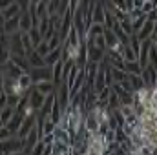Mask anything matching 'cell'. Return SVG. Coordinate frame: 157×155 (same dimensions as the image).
<instances>
[{
	"instance_id": "6da1fadb",
	"label": "cell",
	"mask_w": 157,
	"mask_h": 155,
	"mask_svg": "<svg viewBox=\"0 0 157 155\" xmlns=\"http://www.w3.org/2000/svg\"><path fill=\"white\" fill-rule=\"evenodd\" d=\"M84 130L88 133H99L101 131V117H99V110H91L84 115Z\"/></svg>"
},
{
	"instance_id": "7a4b0ae2",
	"label": "cell",
	"mask_w": 157,
	"mask_h": 155,
	"mask_svg": "<svg viewBox=\"0 0 157 155\" xmlns=\"http://www.w3.org/2000/svg\"><path fill=\"white\" fill-rule=\"evenodd\" d=\"M29 75L35 84L44 82V80H53V68L51 66H42V68H31Z\"/></svg>"
},
{
	"instance_id": "3957f363",
	"label": "cell",
	"mask_w": 157,
	"mask_h": 155,
	"mask_svg": "<svg viewBox=\"0 0 157 155\" xmlns=\"http://www.w3.org/2000/svg\"><path fill=\"white\" fill-rule=\"evenodd\" d=\"M143 78H144V84H146V88H150V89H154L157 88V68L154 64H148L144 70H143Z\"/></svg>"
},
{
	"instance_id": "277c9868",
	"label": "cell",
	"mask_w": 157,
	"mask_h": 155,
	"mask_svg": "<svg viewBox=\"0 0 157 155\" xmlns=\"http://www.w3.org/2000/svg\"><path fill=\"white\" fill-rule=\"evenodd\" d=\"M37 120L39 119H35L33 115H29V117H26L24 119V122H22V126H20V131L17 133V137H20L22 141H26V137L35 130V126H37Z\"/></svg>"
},
{
	"instance_id": "5b68a950",
	"label": "cell",
	"mask_w": 157,
	"mask_h": 155,
	"mask_svg": "<svg viewBox=\"0 0 157 155\" xmlns=\"http://www.w3.org/2000/svg\"><path fill=\"white\" fill-rule=\"evenodd\" d=\"M46 97H48V95L40 93L39 89L33 86V89L29 91V106H31V108H35L37 112H40V110H42V106H44V102H46Z\"/></svg>"
},
{
	"instance_id": "8992f818",
	"label": "cell",
	"mask_w": 157,
	"mask_h": 155,
	"mask_svg": "<svg viewBox=\"0 0 157 155\" xmlns=\"http://www.w3.org/2000/svg\"><path fill=\"white\" fill-rule=\"evenodd\" d=\"M20 17L22 15H17L6 22H2V33H7V35H13V33H18L20 31Z\"/></svg>"
},
{
	"instance_id": "52a82bcc",
	"label": "cell",
	"mask_w": 157,
	"mask_h": 155,
	"mask_svg": "<svg viewBox=\"0 0 157 155\" xmlns=\"http://www.w3.org/2000/svg\"><path fill=\"white\" fill-rule=\"evenodd\" d=\"M22 13H24V11H22L20 4H18V2H13L9 7L2 9V22H6V20H9V18H13V17H17V15H22Z\"/></svg>"
},
{
	"instance_id": "ba28073f",
	"label": "cell",
	"mask_w": 157,
	"mask_h": 155,
	"mask_svg": "<svg viewBox=\"0 0 157 155\" xmlns=\"http://www.w3.org/2000/svg\"><path fill=\"white\" fill-rule=\"evenodd\" d=\"M154 24H155V22L148 18V20H146V24H144V26H143V28H141L137 33H135V35L139 37V40H141V42H143V40H146V39H152V37H154Z\"/></svg>"
},
{
	"instance_id": "9c48e42d",
	"label": "cell",
	"mask_w": 157,
	"mask_h": 155,
	"mask_svg": "<svg viewBox=\"0 0 157 155\" xmlns=\"http://www.w3.org/2000/svg\"><path fill=\"white\" fill-rule=\"evenodd\" d=\"M33 26H35V17L29 11H24L22 17H20V31L22 33H28Z\"/></svg>"
},
{
	"instance_id": "30bf717a",
	"label": "cell",
	"mask_w": 157,
	"mask_h": 155,
	"mask_svg": "<svg viewBox=\"0 0 157 155\" xmlns=\"http://www.w3.org/2000/svg\"><path fill=\"white\" fill-rule=\"evenodd\" d=\"M6 68H7V75H9V78H20L24 73H28L24 68H20L17 62H13V60H9L7 64H6Z\"/></svg>"
},
{
	"instance_id": "8fae6325",
	"label": "cell",
	"mask_w": 157,
	"mask_h": 155,
	"mask_svg": "<svg viewBox=\"0 0 157 155\" xmlns=\"http://www.w3.org/2000/svg\"><path fill=\"white\" fill-rule=\"evenodd\" d=\"M28 62H29V66H31V68H42V66H48V64H46V59L40 55L37 49H35V51H31V53L28 55Z\"/></svg>"
},
{
	"instance_id": "7c38bea8",
	"label": "cell",
	"mask_w": 157,
	"mask_h": 155,
	"mask_svg": "<svg viewBox=\"0 0 157 155\" xmlns=\"http://www.w3.org/2000/svg\"><path fill=\"white\" fill-rule=\"evenodd\" d=\"M24 119H26L24 113H18V112H17V115L7 122L9 131H11V133H18V131H20V126H22V122H24Z\"/></svg>"
},
{
	"instance_id": "4fadbf2b",
	"label": "cell",
	"mask_w": 157,
	"mask_h": 155,
	"mask_svg": "<svg viewBox=\"0 0 157 155\" xmlns=\"http://www.w3.org/2000/svg\"><path fill=\"white\" fill-rule=\"evenodd\" d=\"M44 59H46V64L53 68L59 60H62V46H60V47H57V49H53V51H49Z\"/></svg>"
},
{
	"instance_id": "5bb4252c",
	"label": "cell",
	"mask_w": 157,
	"mask_h": 155,
	"mask_svg": "<svg viewBox=\"0 0 157 155\" xmlns=\"http://www.w3.org/2000/svg\"><path fill=\"white\" fill-rule=\"evenodd\" d=\"M15 115H17V108H13V106H4V108H2V113H0V124H2V126H7V122H9Z\"/></svg>"
},
{
	"instance_id": "9a60e30c",
	"label": "cell",
	"mask_w": 157,
	"mask_h": 155,
	"mask_svg": "<svg viewBox=\"0 0 157 155\" xmlns=\"http://www.w3.org/2000/svg\"><path fill=\"white\" fill-rule=\"evenodd\" d=\"M128 80H130V84H132V88H133V93H135V91H141V89L146 88L143 75H132V73H128Z\"/></svg>"
},
{
	"instance_id": "2e32d148",
	"label": "cell",
	"mask_w": 157,
	"mask_h": 155,
	"mask_svg": "<svg viewBox=\"0 0 157 155\" xmlns=\"http://www.w3.org/2000/svg\"><path fill=\"white\" fill-rule=\"evenodd\" d=\"M35 88L39 89L40 93H44V95H51V93H55V84H53V80H44V82H39V84H35Z\"/></svg>"
},
{
	"instance_id": "e0dca14e",
	"label": "cell",
	"mask_w": 157,
	"mask_h": 155,
	"mask_svg": "<svg viewBox=\"0 0 157 155\" xmlns=\"http://www.w3.org/2000/svg\"><path fill=\"white\" fill-rule=\"evenodd\" d=\"M124 71H126V73H132V75H141V73H143V68H141L139 60H132V62H126Z\"/></svg>"
},
{
	"instance_id": "ac0fdd59",
	"label": "cell",
	"mask_w": 157,
	"mask_h": 155,
	"mask_svg": "<svg viewBox=\"0 0 157 155\" xmlns=\"http://www.w3.org/2000/svg\"><path fill=\"white\" fill-rule=\"evenodd\" d=\"M121 106H122L121 97H119L117 93L112 89V95H110V100H108V110H110V112H113V110H119Z\"/></svg>"
},
{
	"instance_id": "d6986e66",
	"label": "cell",
	"mask_w": 157,
	"mask_h": 155,
	"mask_svg": "<svg viewBox=\"0 0 157 155\" xmlns=\"http://www.w3.org/2000/svg\"><path fill=\"white\" fill-rule=\"evenodd\" d=\"M104 31H106V26H104V24H97V22H93V24L88 28V35H91V37L104 35Z\"/></svg>"
},
{
	"instance_id": "ffe728a7",
	"label": "cell",
	"mask_w": 157,
	"mask_h": 155,
	"mask_svg": "<svg viewBox=\"0 0 157 155\" xmlns=\"http://www.w3.org/2000/svg\"><path fill=\"white\" fill-rule=\"evenodd\" d=\"M22 44H24V49H26L28 55H29L31 51H35V44H33L31 37H29V33H22Z\"/></svg>"
},
{
	"instance_id": "44dd1931",
	"label": "cell",
	"mask_w": 157,
	"mask_h": 155,
	"mask_svg": "<svg viewBox=\"0 0 157 155\" xmlns=\"http://www.w3.org/2000/svg\"><path fill=\"white\" fill-rule=\"evenodd\" d=\"M119 24H121V28H122V31H124L126 35H130V37H132V35H135V31H133V22H132V18H130V17H128V18H124V20H122V22H119Z\"/></svg>"
},
{
	"instance_id": "7402d4cb",
	"label": "cell",
	"mask_w": 157,
	"mask_h": 155,
	"mask_svg": "<svg viewBox=\"0 0 157 155\" xmlns=\"http://www.w3.org/2000/svg\"><path fill=\"white\" fill-rule=\"evenodd\" d=\"M122 57H124V60H126V62H132V60H137V53H135V51L132 49V46H130V44L122 47Z\"/></svg>"
},
{
	"instance_id": "603a6c76",
	"label": "cell",
	"mask_w": 157,
	"mask_h": 155,
	"mask_svg": "<svg viewBox=\"0 0 157 155\" xmlns=\"http://www.w3.org/2000/svg\"><path fill=\"white\" fill-rule=\"evenodd\" d=\"M110 68H112V66H110ZM112 75H113V80H115V82H122V80L128 78V73H126L124 70H119V68H112Z\"/></svg>"
},
{
	"instance_id": "cb8c5ba5",
	"label": "cell",
	"mask_w": 157,
	"mask_h": 155,
	"mask_svg": "<svg viewBox=\"0 0 157 155\" xmlns=\"http://www.w3.org/2000/svg\"><path fill=\"white\" fill-rule=\"evenodd\" d=\"M130 46H132V49L137 53V59H139V53H141V40L137 35H132L130 37Z\"/></svg>"
},
{
	"instance_id": "d4e9b609",
	"label": "cell",
	"mask_w": 157,
	"mask_h": 155,
	"mask_svg": "<svg viewBox=\"0 0 157 155\" xmlns=\"http://www.w3.org/2000/svg\"><path fill=\"white\" fill-rule=\"evenodd\" d=\"M146 20H148V15H143V17H139V18H135V20H132L133 22V31L137 33L144 24H146Z\"/></svg>"
},
{
	"instance_id": "484cf974",
	"label": "cell",
	"mask_w": 157,
	"mask_h": 155,
	"mask_svg": "<svg viewBox=\"0 0 157 155\" xmlns=\"http://www.w3.org/2000/svg\"><path fill=\"white\" fill-rule=\"evenodd\" d=\"M37 51H39L42 57H46L49 51H51V47H49V44H48V40H44V42H40L39 47H37Z\"/></svg>"
},
{
	"instance_id": "4316f807",
	"label": "cell",
	"mask_w": 157,
	"mask_h": 155,
	"mask_svg": "<svg viewBox=\"0 0 157 155\" xmlns=\"http://www.w3.org/2000/svg\"><path fill=\"white\" fill-rule=\"evenodd\" d=\"M44 153H46V142L44 141H39V144L33 148L31 155H44Z\"/></svg>"
},
{
	"instance_id": "83f0119b",
	"label": "cell",
	"mask_w": 157,
	"mask_h": 155,
	"mask_svg": "<svg viewBox=\"0 0 157 155\" xmlns=\"http://www.w3.org/2000/svg\"><path fill=\"white\" fill-rule=\"evenodd\" d=\"M150 64H154L157 68V46H155V42H154L152 47H150Z\"/></svg>"
},
{
	"instance_id": "f1b7e54d",
	"label": "cell",
	"mask_w": 157,
	"mask_h": 155,
	"mask_svg": "<svg viewBox=\"0 0 157 155\" xmlns=\"http://www.w3.org/2000/svg\"><path fill=\"white\" fill-rule=\"evenodd\" d=\"M150 110L157 115V88H154L152 91V100H150Z\"/></svg>"
},
{
	"instance_id": "f546056e",
	"label": "cell",
	"mask_w": 157,
	"mask_h": 155,
	"mask_svg": "<svg viewBox=\"0 0 157 155\" xmlns=\"http://www.w3.org/2000/svg\"><path fill=\"white\" fill-rule=\"evenodd\" d=\"M143 11L148 15V13H152V11H155V4L152 2V0H146L144 2V6H143Z\"/></svg>"
},
{
	"instance_id": "4dcf8cb0",
	"label": "cell",
	"mask_w": 157,
	"mask_h": 155,
	"mask_svg": "<svg viewBox=\"0 0 157 155\" xmlns=\"http://www.w3.org/2000/svg\"><path fill=\"white\" fill-rule=\"evenodd\" d=\"M143 15H146L143 9H137V7H133L132 11H130V18L132 20H135V18H139V17H143Z\"/></svg>"
},
{
	"instance_id": "1f68e13d",
	"label": "cell",
	"mask_w": 157,
	"mask_h": 155,
	"mask_svg": "<svg viewBox=\"0 0 157 155\" xmlns=\"http://www.w3.org/2000/svg\"><path fill=\"white\" fill-rule=\"evenodd\" d=\"M9 137H11L9 128H7V126H2V130H0V139H2V141H7Z\"/></svg>"
},
{
	"instance_id": "d6a6232c",
	"label": "cell",
	"mask_w": 157,
	"mask_h": 155,
	"mask_svg": "<svg viewBox=\"0 0 157 155\" xmlns=\"http://www.w3.org/2000/svg\"><path fill=\"white\" fill-rule=\"evenodd\" d=\"M13 2H17V0H0V7H2V9H6V7H9Z\"/></svg>"
},
{
	"instance_id": "836d02e7",
	"label": "cell",
	"mask_w": 157,
	"mask_h": 155,
	"mask_svg": "<svg viewBox=\"0 0 157 155\" xmlns=\"http://www.w3.org/2000/svg\"><path fill=\"white\" fill-rule=\"evenodd\" d=\"M126 9H128V13L133 9V0H126Z\"/></svg>"
},
{
	"instance_id": "e575fe53",
	"label": "cell",
	"mask_w": 157,
	"mask_h": 155,
	"mask_svg": "<svg viewBox=\"0 0 157 155\" xmlns=\"http://www.w3.org/2000/svg\"><path fill=\"white\" fill-rule=\"evenodd\" d=\"M154 35H157V20H155V24H154Z\"/></svg>"
},
{
	"instance_id": "d590c367",
	"label": "cell",
	"mask_w": 157,
	"mask_h": 155,
	"mask_svg": "<svg viewBox=\"0 0 157 155\" xmlns=\"http://www.w3.org/2000/svg\"><path fill=\"white\" fill-rule=\"evenodd\" d=\"M11 155H26L24 152H15V153H11Z\"/></svg>"
},
{
	"instance_id": "8d00e7d4",
	"label": "cell",
	"mask_w": 157,
	"mask_h": 155,
	"mask_svg": "<svg viewBox=\"0 0 157 155\" xmlns=\"http://www.w3.org/2000/svg\"><path fill=\"white\" fill-rule=\"evenodd\" d=\"M154 42H155V46H157V35H154Z\"/></svg>"
},
{
	"instance_id": "74e56055",
	"label": "cell",
	"mask_w": 157,
	"mask_h": 155,
	"mask_svg": "<svg viewBox=\"0 0 157 155\" xmlns=\"http://www.w3.org/2000/svg\"><path fill=\"white\" fill-rule=\"evenodd\" d=\"M155 13H157V6H155Z\"/></svg>"
}]
</instances>
